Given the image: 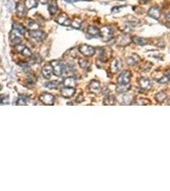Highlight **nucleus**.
<instances>
[{"label": "nucleus", "mask_w": 170, "mask_h": 191, "mask_svg": "<svg viewBox=\"0 0 170 191\" xmlns=\"http://www.w3.org/2000/svg\"><path fill=\"white\" fill-rule=\"evenodd\" d=\"M167 98V94H166L164 91H161L159 92L158 93L156 94L154 96L155 100L157 103H162Z\"/></svg>", "instance_id": "22"}, {"label": "nucleus", "mask_w": 170, "mask_h": 191, "mask_svg": "<svg viewBox=\"0 0 170 191\" xmlns=\"http://www.w3.org/2000/svg\"><path fill=\"white\" fill-rule=\"evenodd\" d=\"M121 67H122V62H121V59L119 57H116L115 59H114L111 62V71L114 74L119 73L120 71Z\"/></svg>", "instance_id": "8"}, {"label": "nucleus", "mask_w": 170, "mask_h": 191, "mask_svg": "<svg viewBox=\"0 0 170 191\" xmlns=\"http://www.w3.org/2000/svg\"><path fill=\"white\" fill-rule=\"evenodd\" d=\"M63 85L65 87H74L76 85L75 79L73 76H68L66 78L63 80Z\"/></svg>", "instance_id": "23"}, {"label": "nucleus", "mask_w": 170, "mask_h": 191, "mask_svg": "<svg viewBox=\"0 0 170 191\" xmlns=\"http://www.w3.org/2000/svg\"><path fill=\"white\" fill-rule=\"evenodd\" d=\"M82 24V20L80 18H78V17H75V18L72 20V24L71 26L74 27L75 29H79L81 27Z\"/></svg>", "instance_id": "30"}, {"label": "nucleus", "mask_w": 170, "mask_h": 191, "mask_svg": "<svg viewBox=\"0 0 170 191\" xmlns=\"http://www.w3.org/2000/svg\"><path fill=\"white\" fill-rule=\"evenodd\" d=\"M140 87L143 90H150L152 87V83L150 80L147 77H141L138 80Z\"/></svg>", "instance_id": "10"}, {"label": "nucleus", "mask_w": 170, "mask_h": 191, "mask_svg": "<svg viewBox=\"0 0 170 191\" xmlns=\"http://www.w3.org/2000/svg\"><path fill=\"white\" fill-rule=\"evenodd\" d=\"M42 73L44 78L49 79L52 75L53 73V68L51 65H46L42 69Z\"/></svg>", "instance_id": "19"}, {"label": "nucleus", "mask_w": 170, "mask_h": 191, "mask_svg": "<svg viewBox=\"0 0 170 191\" xmlns=\"http://www.w3.org/2000/svg\"><path fill=\"white\" fill-rule=\"evenodd\" d=\"M132 41H133L134 43L140 46H145L150 43L149 40L147 39V38L138 36H134L132 37Z\"/></svg>", "instance_id": "16"}, {"label": "nucleus", "mask_w": 170, "mask_h": 191, "mask_svg": "<svg viewBox=\"0 0 170 191\" xmlns=\"http://www.w3.org/2000/svg\"><path fill=\"white\" fill-rule=\"evenodd\" d=\"M29 34L31 37L39 41H42L46 38V33L44 31L40 29L31 30L30 31Z\"/></svg>", "instance_id": "9"}, {"label": "nucleus", "mask_w": 170, "mask_h": 191, "mask_svg": "<svg viewBox=\"0 0 170 191\" xmlns=\"http://www.w3.org/2000/svg\"><path fill=\"white\" fill-rule=\"evenodd\" d=\"M59 85H60V82H58V81H51V82H47L46 84H45V86L46 87L49 88L50 89H57Z\"/></svg>", "instance_id": "31"}, {"label": "nucleus", "mask_w": 170, "mask_h": 191, "mask_svg": "<svg viewBox=\"0 0 170 191\" xmlns=\"http://www.w3.org/2000/svg\"><path fill=\"white\" fill-rule=\"evenodd\" d=\"M12 28L13 30L18 32L19 34H21V35H24V34L26 33V30L25 28H24V27L22 25V24L19 23H13L12 25Z\"/></svg>", "instance_id": "25"}, {"label": "nucleus", "mask_w": 170, "mask_h": 191, "mask_svg": "<svg viewBox=\"0 0 170 191\" xmlns=\"http://www.w3.org/2000/svg\"><path fill=\"white\" fill-rule=\"evenodd\" d=\"M152 66H153V64H152V62L147 61L144 62V63L141 66L140 69H141L142 71L148 72L150 70L151 68H152Z\"/></svg>", "instance_id": "29"}, {"label": "nucleus", "mask_w": 170, "mask_h": 191, "mask_svg": "<svg viewBox=\"0 0 170 191\" xmlns=\"http://www.w3.org/2000/svg\"><path fill=\"white\" fill-rule=\"evenodd\" d=\"M49 12L51 13V15H54L56 13L58 10V4L57 2L55 0H53L51 3L48 7Z\"/></svg>", "instance_id": "26"}, {"label": "nucleus", "mask_w": 170, "mask_h": 191, "mask_svg": "<svg viewBox=\"0 0 170 191\" xmlns=\"http://www.w3.org/2000/svg\"><path fill=\"white\" fill-rule=\"evenodd\" d=\"M133 103L136 105H148L151 104V101L147 98H140L136 99L135 101L134 100Z\"/></svg>", "instance_id": "27"}, {"label": "nucleus", "mask_w": 170, "mask_h": 191, "mask_svg": "<svg viewBox=\"0 0 170 191\" xmlns=\"http://www.w3.org/2000/svg\"><path fill=\"white\" fill-rule=\"evenodd\" d=\"M35 81H36V80H35L34 76L31 75L30 76H28V82L29 83H30V84H32V83H34Z\"/></svg>", "instance_id": "40"}, {"label": "nucleus", "mask_w": 170, "mask_h": 191, "mask_svg": "<svg viewBox=\"0 0 170 191\" xmlns=\"http://www.w3.org/2000/svg\"><path fill=\"white\" fill-rule=\"evenodd\" d=\"M119 1H124V0H119Z\"/></svg>", "instance_id": "45"}, {"label": "nucleus", "mask_w": 170, "mask_h": 191, "mask_svg": "<svg viewBox=\"0 0 170 191\" xmlns=\"http://www.w3.org/2000/svg\"><path fill=\"white\" fill-rule=\"evenodd\" d=\"M24 5H25V6L27 9L30 10L37 7V0H25Z\"/></svg>", "instance_id": "28"}, {"label": "nucleus", "mask_w": 170, "mask_h": 191, "mask_svg": "<svg viewBox=\"0 0 170 191\" xmlns=\"http://www.w3.org/2000/svg\"><path fill=\"white\" fill-rule=\"evenodd\" d=\"M116 98L115 96L113 95H110L107 94V96H106L104 99L103 100V103L104 105H115L116 103Z\"/></svg>", "instance_id": "21"}, {"label": "nucleus", "mask_w": 170, "mask_h": 191, "mask_svg": "<svg viewBox=\"0 0 170 191\" xmlns=\"http://www.w3.org/2000/svg\"><path fill=\"white\" fill-rule=\"evenodd\" d=\"M166 19L169 23H170V12L168 13L166 15Z\"/></svg>", "instance_id": "42"}, {"label": "nucleus", "mask_w": 170, "mask_h": 191, "mask_svg": "<svg viewBox=\"0 0 170 191\" xmlns=\"http://www.w3.org/2000/svg\"><path fill=\"white\" fill-rule=\"evenodd\" d=\"M10 40H11V41L12 42V43L13 45H17L20 44L21 43V38H20L19 36H10Z\"/></svg>", "instance_id": "36"}, {"label": "nucleus", "mask_w": 170, "mask_h": 191, "mask_svg": "<svg viewBox=\"0 0 170 191\" xmlns=\"http://www.w3.org/2000/svg\"><path fill=\"white\" fill-rule=\"evenodd\" d=\"M148 15L154 19H159L161 17V10L157 6H152L148 10Z\"/></svg>", "instance_id": "15"}, {"label": "nucleus", "mask_w": 170, "mask_h": 191, "mask_svg": "<svg viewBox=\"0 0 170 191\" xmlns=\"http://www.w3.org/2000/svg\"><path fill=\"white\" fill-rule=\"evenodd\" d=\"M165 75L168 76V78L169 79V80H170V70H168V71H166L165 73Z\"/></svg>", "instance_id": "44"}, {"label": "nucleus", "mask_w": 170, "mask_h": 191, "mask_svg": "<svg viewBox=\"0 0 170 191\" xmlns=\"http://www.w3.org/2000/svg\"><path fill=\"white\" fill-rule=\"evenodd\" d=\"M16 8V12L17 16L20 17V18H23V17L26 14L25 5L23 4L22 3H17Z\"/></svg>", "instance_id": "20"}, {"label": "nucleus", "mask_w": 170, "mask_h": 191, "mask_svg": "<svg viewBox=\"0 0 170 191\" xmlns=\"http://www.w3.org/2000/svg\"><path fill=\"white\" fill-rule=\"evenodd\" d=\"M79 66H80V67L82 68H84V69H86V68H87L90 66V62L88 60H86L85 59H83V58H80L79 59Z\"/></svg>", "instance_id": "32"}, {"label": "nucleus", "mask_w": 170, "mask_h": 191, "mask_svg": "<svg viewBox=\"0 0 170 191\" xmlns=\"http://www.w3.org/2000/svg\"><path fill=\"white\" fill-rule=\"evenodd\" d=\"M123 6H114L111 10V12L113 13H116L120 11V8H123Z\"/></svg>", "instance_id": "39"}, {"label": "nucleus", "mask_w": 170, "mask_h": 191, "mask_svg": "<svg viewBox=\"0 0 170 191\" xmlns=\"http://www.w3.org/2000/svg\"><path fill=\"white\" fill-rule=\"evenodd\" d=\"M131 73L129 71H123L118 76L117 82L120 85H129L131 79Z\"/></svg>", "instance_id": "2"}, {"label": "nucleus", "mask_w": 170, "mask_h": 191, "mask_svg": "<svg viewBox=\"0 0 170 191\" xmlns=\"http://www.w3.org/2000/svg\"><path fill=\"white\" fill-rule=\"evenodd\" d=\"M156 81H157L158 83H159V84H168V83H169L170 82L169 79L165 74L163 75L162 76H161V77L159 79H156Z\"/></svg>", "instance_id": "34"}, {"label": "nucleus", "mask_w": 170, "mask_h": 191, "mask_svg": "<svg viewBox=\"0 0 170 191\" xmlns=\"http://www.w3.org/2000/svg\"><path fill=\"white\" fill-rule=\"evenodd\" d=\"M87 33L92 36H99L100 29L95 26H89L87 28Z\"/></svg>", "instance_id": "24"}, {"label": "nucleus", "mask_w": 170, "mask_h": 191, "mask_svg": "<svg viewBox=\"0 0 170 191\" xmlns=\"http://www.w3.org/2000/svg\"><path fill=\"white\" fill-rule=\"evenodd\" d=\"M28 26L30 27L31 30H36L39 29V25L33 20H28Z\"/></svg>", "instance_id": "35"}, {"label": "nucleus", "mask_w": 170, "mask_h": 191, "mask_svg": "<svg viewBox=\"0 0 170 191\" xmlns=\"http://www.w3.org/2000/svg\"><path fill=\"white\" fill-rule=\"evenodd\" d=\"M0 103L5 104V105L8 104L9 103L8 97L5 95H1V96H0Z\"/></svg>", "instance_id": "38"}, {"label": "nucleus", "mask_w": 170, "mask_h": 191, "mask_svg": "<svg viewBox=\"0 0 170 191\" xmlns=\"http://www.w3.org/2000/svg\"><path fill=\"white\" fill-rule=\"evenodd\" d=\"M83 101H84V97H83V96L81 94L79 95L78 96L77 99H76V101H77L78 103H81Z\"/></svg>", "instance_id": "41"}, {"label": "nucleus", "mask_w": 170, "mask_h": 191, "mask_svg": "<svg viewBox=\"0 0 170 191\" xmlns=\"http://www.w3.org/2000/svg\"><path fill=\"white\" fill-rule=\"evenodd\" d=\"M120 103L123 105H130L134 102V98L133 95L129 94H122L121 95L120 98Z\"/></svg>", "instance_id": "12"}, {"label": "nucleus", "mask_w": 170, "mask_h": 191, "mask_svg": "<svg viewBox=\"0 0 170 191\" xmlns=\"http://www.w3.org/2000/svg\"><path fill=\"white\" fill-rule=\"evenodd\" d=\"M30 100L28 99L27 98H25V97H21L17 101V105H28V102H29Z\"/></svg>", "instance_id": "37"}, {"label": "nucleus", "mask_w": 170, "mask_h": 191, "mask_svg": "<svg viewBox=\"0 0 170 191\" xmlns=\"http://www.w3.org/2000/svg\"><path fill=\"white\" fill-rule=\"evenodd\" d=\"M16 49L19 53L21 54L24 56L26 57H32V54L30 50L25 45L19 44L17 45H16Z\"/></svg>", "instance_id": "14"}, {"label": "nucleus", "mask_w": 170, "mask_h": 191, "mask_svg": "<svg viewBox=\"0 0 170 191\" xmlns=\"http://www.w3.org/2000/svg\"><path fill=\"white\" fill-rule=\"evenodd\" d=\"M99 36L101 38L102 41L107 42L113 39V31L111 27L108 26L102 27L100 29Z\"/></svg>", "instance_id": "1"}, {"label": "nucleus", "mask_w": 170, "mask_h": 191, "mask_svg": "<svg viewBox=\"0 0 170 191\" xmlns=\"http://www.w3.org/2000/svg\"><path fill=\"white\" fill-rule=\"evenodd\" d=\"M40 101L46 105H53L54 103V97L49 93H42L39 98Z\"/></svg>", "instance_id": "7"}, {"label": "nucleus", "mask_w": 170, "mask_h": 191, "mask_svg": "<svg viewBox=\"0 0 170 191\" xmlns=\"http://www.w3.org/2000/svg\"><path fill=\"white\" fill-rule=\"evenodd\" d=\"M130 87H129V85H119V87H117L116 91L117 92H119L120 94H123L125 92H127L129 91Z\"/></svg>", "instance_id": "33"}, {"label": "nucleus", "mask_w": 170, "mask_h": 191, "mask_svg": "<svg viewBox=\"0 0 170 191\" xmlns=\"http://www.w3.org/2000/svg\"><path fill=\"white\" fill-rule=\"evenodd\" d=\"M51 65L53 66L54 75L58 77L61 76L64 70V66L61 62L58 61H52L51 62Z\"/></svg>", "instance_id": "5"}, {"label": "nucleus", "mask_w": 170, "mask_h": 191, "mask_svg": "<svg viewBox=\"0 0 170 191\" xmlns=\"http://www.w3.org/2000/svg\"><path fill=\"white\" fill-rule=\"evenodd\" d=\"M79 51L85 56L91 57L95 53V49L93 47L86 44H83L79 47Z\"/></svg>", "instance_id": "3"}, {"label": "nucleus", "mask_w": 170, "mask_h": 191, "mask_svg": "<svg viewBox=\"0 0 170 191\" xmlns=\"http://www.w3.org/2000/svg\"><path fill=\"white\" fill-rule=\"evenodd\" d=\"M55 21L59 24H60V25L65 26H70L72 24V20L69 19L68 15L65 13H61L60 14H59L55 19Z\"/></svg>", "instance_id": "6"}, {"label": "nucleus", "mask_w": 170, "mask_h": 191, "mask_svg": "<svg viewBox=\"0 0 170 191\" xmlns=\"http://www.w3.org/2000/svg\"><path fill=\"white\" fill-rule=\"evenodd\" d=\"M136 24L134 22L127 21L124 22L123 25L120 27V29L124 34H129L133 31V28L136 26Z\"/></svg>", "instance_id": "11"}, {"label": "nucleus", "mask_w": 170, "mask_h": 191, "mask_svg": "<svg viewBox=\"0 0 170 191\" xmlns=\"http://www.w3.org/2000/svg\"><path fill=\"white\" fill-rule=\"evenodd\" d=\"M127 34H123L119 35L116 38V43L118 45L121 47H126L131 43L132 37L127 35Z\"/></svg>", "instance_id": "4"}, {"label": "nucleus", "mask_w": 170, "mask_h": 191, "mask_svg": "<svg viewBox=\"0 0 170 191\" xmlns=\"http://www.w3.org/2000/svg\"><path fill=\"white\" fill-rule=\"evenodd\" d=\"M61 95L65 98H69L74 96L75 93V89L74 87H64L60 90Z\"/></svg>", "instance_id": "13"}, {"label": "nucleus", "mask_w": 170, "mask_h": 191, "mask_svg": "<svg viewBox=\"0 0 170 191\" xmlns=\"http://www.w3.org/2000/svg\"><path fill=\"white\" fill-rule=\"evenodd\" d=\"M90 91L93 93H98L100 91V84L99 81L93 80L90 82L88 85Z\"/></svg>", "instance_id": "18"}, {"label": "nucleus", "mask_w": 170, "mask_h": 191, "mask_svg": "<svg viewBox=\"0 0 170 191\" xmlns=\"http://www.w3.org/2000/svg\"><path fill=\"white\" fill-rule=\"evenodd\" d=\"M140 59L138 55L136 54H133L132 55H129L126 57V62L129 66H133L136 65L139 62H140Z\"/></svg>", "instance_id": "17"}, {"label": "nucleus", "mask_w": 170, "mask_h": 191, "mask_svg": "<svg viewBox=\"0 0 170 191\" xmlns=\"http://www.w3.org/2000/svg\"><path fill=\"white\" fill-rule=\"evenodd\" d=\"M39 1L42 3V4H43V5L47 4V2H48V0H39Z\"/></svg>", "instance_id": "43"}]
</instances>
